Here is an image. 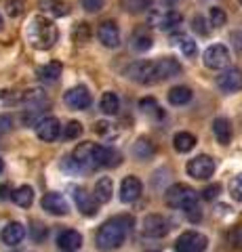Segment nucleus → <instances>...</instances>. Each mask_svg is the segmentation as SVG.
Returning <instances> with one entry per match:
<instances>
[{
    "label": "nucleus",
    "instance_id": "nucleus-44",
    "mask_svg": "<svg viewBox=\"0 0 242 252\" xmlns=\"http://www.w3.org/2000/svg\"><path fill=\"white\" fill-rule=\"evenodd\" d=\"M6 130H11V118L9 116H2V118H0V135L6 132Z\"/></svg>",
    "mask_w": 242,
    "mask_h": 252
},
{
    "label": "nucleus",
    "instance_id": "nucleus-5",
    "mask_svg": "<svg viewBox=\"0 0 242 252\" xmlns=\"http://www.w3.org/2000/svg\"><path fill=\"white\" fill-rule=\"evenodd\" d=\"M127 76L137 84H154L156 80V61H135L127 67Z\"/></svg>",
    "mask_w": 242,
    "mask_h": 252
},
{
    "label": "nucleus",
    "instance_id": "nucleus-30",
    "mask_svg": "<svg viewBox=\"0 0 242 252\" xmlns=\"http://www.w3.org/2000/svg\"><path fill=\"white\" fill-rule=\"evenodd\" d=\"M133 154H135V158H139V160H150L156 154V147L150 139H139L135 147H133Z\"/></svg>",
    "mask_w": 242,
    "mask_h": 252
},
{
    "label": "nucleus",
    "instance_id": "nucleus-14",
    "mask_svg": "<svg viewBox=\"0 0 242 252\" xmlns=\"http://www.w3.org/2000/svg\"><path fill=\"white\" fill-rule=\"evenodd\" d=\"M217 86L223 91V93H236L242 91V69L238 67H230L217 78Z\"/></svg>",
    "mask_w": 242,
    "mask_h": 252
},
{
    "label": "nucleus",
    "instance_id": "nucleus-33",
    "mask_svg": "<svg viewBox=\"0 0 242 252\" xmlns=\"http://www.w3.org/2000/svg\"><path fill=\"white\" fill-rule=\"evenodd\" d=\"M228 244H230V248L242 252V225H236L228 233Z\"/></svg>",
    "mask_w": 242,
    "mask_h": 252
},
{
    "label": "nucleus",
    "instance_id": "nucleus-29",
    "mask_svg": "<svg viewBox=\"0 0 242 252\" xmlns=\"http://www.w3.org/2000/svg\"><path fill=\"white\" fill-rule=\"evenodd\" d=\"M169 101L173 105H185L192 101V91L187 86H175L169 91Z\"/></svg>",
    "mask_w": 242,
    "mask_h": 252
},
{
    "label": "nucleus",
    "instance_id": "nucleus-23",
    "mask_svg": "<svg viewBox=\"0 0 242 252\" xmlns=\"http://www.w3.org/2000/svg\"><path fill=\"white\" fill-rule=\"evenodd\" d=\"M36 76L40 78L42 82H57V80H59V76H61V63H59V61L46 63V65L38 67Z\"/></svg>",
    "mask_w": 242,
    "mask_h": 252
},
{
    "label": "nucleus",
    "instance_id": "nucleus-49",
    "mask_svg": "<svg viewBox=\"0 0 242 252\" xmlns=\"http://www.w3.org/2000/svg\"><path fill=\"white\" fill-rule=\"evenodd\" d=\"M0 30H2V15H0Z\"/></svg>",
    "mask_w": 242,
    "mask_h": 252
},
{
    "label": "nucleus",
    "instance_id": "nucleus-25",
    "mask_svg": "<svg viewBox=\"0 0 242 252\" xmlns=\"http://www.w3.org/2000/svg\"><path fill=\"white\" fill-rule=\"evenodd\" d=\"M40 9L53 15V17H66L69 13V4L64 2V0H44V2H40Z\"/></svg>",
    "mask_w": 242,
    "mask_h": 252
},
{
    "label": "nucleus",
    "instance_id": "nucleus-39",
    "mask_svg": "<svg viewBox=\"0 0 242 252\" xmlns=\"http://www.w3.org/2000/svg\"><path fill=\"white\" fill-rule=\"evenodd\" d=\"M219 185H208V187H205V191H202V198L205 200H215L217 195H219Z\"/></svg>",
    "mask_w": 242,
    "mask_h": 252
},
{
    "label": "nucleus",
    "instance_id": "nucleus-3",
    "mask_svg": "<svg viewBox=\"0 0 242 252\" xmlns=\"http://www.w3.org/2000/svg\"><path fill=\"white\" fill-rule=\"evenodd\" d=\"M26 36H28V42L32 44L34 49L46 51V49H51V46L57 42L59 32H57V26L51 19L38 15V17H34L32 21H30Z\"/></svg>",
    "mask_w": 242,
    "mask_h": 252
},
{
    "label": "nucleus",
    "instance_id": "nucleus-27",
    "mask_svg": "<svg viewBox=\"0 0 242 252\" xmlns=\"http://www.w3.org/2000/svg\"><path fill=\"white\" fill-rule=\"evenodd\" d=\"M118 109H120V99H118V94L112 93V91L104 93V97H101V112L114 116V114H118Z\"/></svg>",
    "mask_w": 242,
    "mask_h": 252
},
{
    "label": "nucleus",
    "instance_id": "nucleus-24",
    "mask_svg": "<svg viewBox=\"0 0 242 252\" xmlns=\"http://www.w3.org/2000/svg\"><path fill=\"white\" fill-rule=\"evenodd\" d=\"M11 198H13V202L17 204V206L30 208L32 206V202H34V191H32V187L30 185H21L11 193Z\"/></svg>",
    "mask_w": 242,
    "mask_h": 252
},
{
    "label": "nucleus",
    "instance_id": "nucleus-16",
    "mask_svg": "<svg viewBox=\"0 0 242 252\" xmlns=\"http://www.w3.org/2000/svg\"><path fill=\"white\" fill-rule=\"evenodd\" d=\"M42 208L49 212V215H55V217H64V215H68V210H69L68 200L61 193H55V191L46 193L42 198Z\"/></svg>",
    "mask_w": 242,
    "mask_h": 252
},
{
    "label": "nucleus",
    "instance_id": "nucleus-47",
    "mask_svg": "<svg viewBox=\"0 0 242 252\" xmlns=\"http://www.w3.org/2000/svg\"><path fill=\"white\" fill-rule=\"evenodd\" d=\"M9 187H6V185H0V200H6V198H9Z\"/></svg>",
    "mask_w": 242,
    "mask_h": 252
},
{
    "label": "nucleus",
    "instance_id": "nucleus-35",
    "mask_svg": "<svg viewBox=\"0 0 242 252\" xmlns=\"http://www.w3.org/2000/svg\"><path fill=\"white\" fill-rule=\"evenodd\" d=\"M230 193H232V198H234V200L242 202V172L230 181Z\"/></svg>",
    "mask_w": 242,
    "mask_h": 252
},
{
    "label": "nucleus",
    "instance_id": "nucleus-18",
    "mask_svg": "<svg viewBox=\"0 0 242 252\" xmlns=\"http://www.w3.org/2000/svg\"><path fill=\"white\" fill-rule=\"evenodd\" d=\"M181 74V65L179 61L173 57H165V59H158L156 61V80H169V78H175Z\"/></svg>",
    "mask_w": 242,
    "mask_h": 252
},
{
    "label": "nucleus",
    "instance_id": "nucleus-8",
    "mask_svg": "<svg viewBox=\"0 0 242 252\" xmlns=\"http://www.w3.org/2000/svg\"><path fill=\"white\" fill-rule=\"evenodd\" d=\"M187 175L194 177V179H200V181H205L208 177H213V172H215V160L210 156H196L194 160L187 162Z\"/></svg>",
    "mask_w": 242,
    "mask_h": 252
},
{
    "label": "nucleus",
    "instance_id": "nucleus-38",
    "mask_svg": "<svg viewBox=\"0 0 242 252\" xmlns=\"http://www.w3.org/2000/svg\"><path fill=\"white\" fill-rule=\"evenodd\" d=\"M183 212L187 215V219H190L192 223H196V220H200V219H202V212H200V206H198V204H194V206L185 208Z\"/></svg>",
    "mask_w": 242,
    "mask_h": 252
},
{
    "label": "nucleus",
    "instance_id": "nucleus-22",
    "mask_svg": "<svg viewBox=\"0 0 242 252\" xmlns=\"http://www.w3.org/2000/svg\"><path fill=\"white\" fill-rule=\"evenodd\" d=\"M213 132L221 145H228L232 141V124H230L228 118H217L213 122Z\"/></svg>",
    "mask_w": 242,
    "mask_h": 252
},
{
    "label": "nucleus",
    "instance_id": "nucleus-10",
    "mask_svg": "<svg viewBox=\"0 0 242 252\" xmlns=\"http://www.w3.org/2000/svg\"><path fill=\"white\" fill-rule=\"evenodd\" d=\"M141 231L145 238H154V240L165 238L169 233V223H167V219L160 215H147L141 223Z\"/></svg>",
    "mask_w": 242,
    "mask_h": 252
},
{
    "label": "nucleus",
    "instance_id": "nucleus-2",
    "mask_svg": "<svg viewBox=\"0 0 242 252\" xmlns=\"http://www.w3.org/2000/svg\"><path fill=\"white\" fill-rule=\"evenodd\" d=\"M133 217L129 215H122V217H114L110 220H105L104 225L99 227V231L95 235V244L101 252H110L120 248L124 240H127L129 231L133 229Z\"/></svg>",
    "mask_w": 242,
    "mask_h": 252
},
{
    "label": "nucleus",
    "instance_id": "nucleus-46",
    "mask_svg": "<svg viewBox=\"0 0 242 252\" xmlns=\"http://www.w3.org/2000/svg\"><path fill=\"white\" fill-rule=\"evenodd\" d=\"M107 128H110V124L104 122V120L95 124V130H97V132H101V135H104V132H107Z\"/></svg>",
    "mask_w": 242,
    "mask_h": 252
},
{
    "label": "nucleus",
    "instance_id": "nucleus-34",
    "mask_svg": "<svg viewBox=\"0 0 242 252\" xmlns=\"http://www.w3.org/2000/svg\"><path fill=\"white\" fill-rule=\"evenodd\" d=\"M80 135H82V124H80V122L72 120V122H68V124L64 126V139L72 141V139H78Z\"/></svg>",
    "mask_w": 242,
    "mask_h": 252
},
{
    "label": "nucleus",
    "instance_id": "nucleus-31",
    "mask_svg": "<svg viewBox=\"0 0 242 252\" xmlns=\"http://www.w3.org/2000/svg\"><path fill=\"white\" fill-rule=\"evenodd\" d=\"M177 44H179V49H181V53L185 55V57H196L198 44H196L194 38H190V36H179L177 38Z\"/></svg>",
    "mask_w": 242,
    "mask_h": 252
},
{
    "label": "nucleus",
    "instance_id": "nucleus-42",
    "mask_svg": "<svg viewBox=\"0 0 242 252\" xmlns=\"http://www.w3.org/2000/svg\"><path fill=\"white\" fill-rule=\"evenodd\" d=\"M21 2H19V0H11V2H9V15H11V17H17V15L21 13Z\"/></svg>",
    "mask_w": 242,
    "mask_h": 252
},
{
    "label": "nucleus",
    "instance_id": "nucleus-15",
    "mask_svg": "<svg viewBox=\"0 0 242 252\" xmlns=\"http://www.w3.org/2000/svg\"><path fill=\"white\" fill-rule=\"evenodd\" d=\"M64 101L72 109H87L91 105V93L87 91V86H74L66 93Z\"/></svg>",
    "mask_w": 242,
    "mask_h": 252
},
{
    "label": "nucleus",
    "instance_id": "nucleus-6",
    "mask_svg": "<svg viewBox=\"0 0 242 252\" xmlns=\"http://www.w3.org/2000/svg\"><path fill=\"white\" fill-rule=\"evenodd\" d=\"M208 246V240L200 231H185L177 238L175 250L177 252H205Z\"/></svg>",
    "mask_w": 242,
    "mask_h": 252
},
{
    "label": "nucleus",
    "instance_id": "nucleus-21",
    "mask_svg": "<svg viewBox=\"0 0 242 252\" xmlns=\"http://www.w3.org/2000/svg\"><path fill=\"white\" fill-rule=\"evenodd\" d=\"M112 193H114V183L110 177H101L97 183H95V200L99 204H107L112 200Z\"/></svg>",
    "mask_w": 242,
    "mask_h": 252
},
{
    "label": "nucleus",
    "instance_id": "nucleus-28",
    "mask_svg": "<svg viewBox=\"0 0 242 252\" xmlns=\"http://www.w3.org/2000/svg\"><path fill=\"white\" fill-rule=\"evenodd\" d=\"M131 42H133V46H135L137 51H147V49H152V34L150 32H145V28H139V30H135V34H133V38H131Z\"/></svg>",
    "mask_w": 242,
    "mask_h": 252
},
{
    "label": "nucleus",
    "instance_id": "nucleus-17",
    "mask_svg": "<svg viewBox=\"0 0 242 252\" xmlns=\"http://www.w3.org/2000/svg\"><path fill=\"white\" fill-rule=\"evenodd\" d=\"M141 191H143L141 181H139L137 177H127L122 181V185H120V200L124 204H133V202L139 200Z\"/></svg>",
    "mask_w": 242,
    "mask_h": 252
},
{
    "label": "nucleus",
    "instance_id": "nucleus-26",
    "mask_svg": "<svg viewBox=\"0 0 242 252\" xmlns=\"http://www.w3.org/2000/svg\"><path fill=\"white\" fill-rule=\"evenodd\" d=\"M173 145L179 154H187L196 147V137H194L192 132H177L173 137Z\"/></svg>",
    "mask_w": 242,
    "mask_h": 252
},
{
    "label": "nucleus",
    "instance_id": "nucleus-11",
    "mask_svg": "<svg viewBox=\"0 0 242 252\" xmlns=\"http://www.w3.org/2000/svg\"><path fill=\"white\" fill-rule=\"evenodd\" d=\"M74 202H76L78 210H80L84 217H95L99 212V202L95 200V195H91L84 187L74 189Z\"/></svg>",
    "mask_w": 242,
    "mask_h": 252
},
{
    "label": "nucleus",
    "instance_id": "nucleus-48",
    "mask_svg": "<svg viewBox=\"0 0 242 252\" xmlns=\"http://www.w3.org/2000/svg\"><path fill=\"white\" fill-rule=\"evenodd\" d=\"M2 168H4V162H2V160H0V172H2Z\"/></svg>",
    "mask_w": 242,
    "mask_h": 252
},
{
    "label": "nucleus",
    "instance_id": "nucleus-1",
    "mask_svg": "<svg viewBox=\"0 0 242 252\" xmlns=\"http://www.w3.org/2000/svg\"><path fill=\"white\" fill-rule=\"evenodd\" d=\"M122 160V156L112 147H104L97 143H80L72 152V162L78 168L93 170L101 166H118Z\"/></svg>",
    "mask_w": 242,
    "mask_h": 252
},
{
    "label": "nucleus",
    "instance_id": "nucleus-19",
    "mask_svg": "<svg viewBox=\"0 0 242 252\" xmlns=\"http://www.w3.org/2000/svg\"><path fill=\"white\" fill-rule=\"evenodd\" d=\"M57 246L64 252H76L82 246V235L76 229H66V231H61L57 235Z\"/></svg>",
    "mask_w": 242,
    "mask_h": 252
},
{
    "label": "nucleus",
    "instance_id": "nucleus-9",
    "mask_svg": "<svg viewBox=\"0 0 242 252\" xmlns=\"http://www.w3.org/2000/svg\"><path fill=\"white\" fill-rule=\"evenodd\" d=\"M205 65L208 69H225L230 65V51L223 44H213L205 51Z\"/></svg>",
    "mask_w": 242,
    "mask_h": 252
},
{
    "label": "nucleus",
    "instance_id": "nucleus-43",
    "mask_svg": "<svg viewBox=\"0 0 242 252\" xmlns=\"http://www.w3.org/2000/svg\"><path fill=\"white\" fill-rule=\"evenodd\" d=\"M150 4V0H137V2H127V6H131V11H141V9H145V6Z\"/></svg>",
    "mask_w": 242,
    "mask_h": 252
},
{
    "label": "nucleus",
    "instance_id": "nucleus-37",
    "mask_svg": "<svg viewBox=\"0 0 242 252\" xmlns=\"http://www.w3.org/2000/svg\"><path fill=\"white\" fill-rule=\"evenodd\" d=\"M82 9L89 13H97L104 9V0H82Z\"/></svg>",
    "mask_w": 242,
    "mask_h": 252
},
{
    "label": "nucleus",
    "instance_id": "nucleus-32",
    "mask_svg": "<svg viewBox=\"0 0 242 252\" xmlns=\"http://www.w3.org/2000/svg\"><path fill=\"white\" fill-rule=\"evenodd\" d=\"M225 21H228V15H225V11L221 9V6H213V9L208 11V23L213 28L225 26Z\"/></svg>",
    "mask_w": 242,
    "mask_h": 252
},
{
    "label": "nucleus",
    "instance_id": "nucleus-50",
    "mask_svg": "<svg viewBox=\"0 0 242 252\" xmlns=\"http://www.w3.org/2000/svg\"><path fill=\"white\" fill-rule=\"evenodd\" d=\"M238 2H240V4H242V0H238Z\"/></svg>",
    "mask_w": 242,
    "mask_h": 252
},
{
    "label": "nucleus",
    "instance_id": "nucleus-36",
    "mask_svg": "<svg viewBox=\"0 0 242 252\" xmlns=\"http://www.w3.org/2000/svg\"><path fill=\"white\" fill-rule=\"evenodd\" d=\"M89 36H91V30H89L87 23H80V26L76 28V32H74V40H76V42H80V44L87 42V40H89Z\"/></svg>",
    "mask_w": 242,
    "mask_h": 252
},
{
    "label": "nucleus",
    "instance_id": "nucleus-45",
    "mask_svg": "<svg viewBox=\"0 0 242 252\" xmlns=\"http://www.w3.org/2000/svg\"><path fill=\"white\" fill-rule=\"evenodd\" d=\"M32 235H34V240H42L44 235H46V229H44L42 225H36V227H34V231H32Z\"/></svg>",
    "mask_w": 242,
    "mask_h": 252
},
{
    "label": "nucleus",
    "instance_id": "nucleus-20",
    "mask_svg": "<svg viewBox=\"0 0 242 252\" xmlns=\"http://www.w3.org/2000/svg\"><path fill=\"white\" fill-rule=\"evenodd\" d=\"M0 238H2V244L13 248V246H17V244H21L23 238H26V227H23L21 223H17V220H13V223H9L2 229Z\"/></svg>",
    "mask_w": 242,
    "mask_h": 252
},
{
    "label": "nucleus",
    "instance_id": "nucleus-40",
    "mask_svg": "<svg viewBox=\"0 0 242 252\" xmlns=\"http://www.w3.org/2000/svg\"><path fill=\"white\" fill-rule=\"evenodd\" d=\"M139 107H141L143 112H147V114H152V112L158 109V105H156L154 99H141V101H139Z\"/></svg>",
    "mask_w": 242,
    "mask_h": 252
},
{
    "label": "nucleus",
    "instance_id": "nucleus-4",
    "mask_svg": "<svg viewBox=\"0 0 242 252\" xmlns=\"http://www.w3.org/2000/svg\"><path fill=\"white\" fill-rule=\"evenodd\" d=\"M165 200L171 208H179V210H185L198 204V198H196V191L190 187V185H183V183H177L173 187L167 189V195Z\"/></svg>",
    "mask_w": 242,
    "mask_h": 252
},
{
    "label": "nucleus",
    "instance_id": "nucleus-7",
    "mask_svg": "<svg viewBox=\"0 0 242 252\" xmlns=\"http://www.w3.org/2000/svg\"><path fill=\"white\" fill-rule=\"evenodd\" d=\"M181 21H183L181 13L175 11V9H158V11L150 13V26L158 28V30H167L169 32V30L177 28Z\"/></svg>",
    "mask_w": 242,
    "mask_h": 252
},
{
    "label": "nucleus",
    "instance_id": "nucleus-12",
    "mask_svg": "<svg viewBox=\"0 0 242 252\" xmlns=\"http://www.w3.org/2000/svg\"><path fill=\"white\" fill-rule=\"evenodd\" d=\"M36 135L40 141H44V143H51V141H55L59 135H61V124L57 118H42L40 122L36 124Z\"/></svg>",
    "mask_w": 242,
    "mask_h": 252
},
{
    "label": "nucleus",
    "instance_id": "nucleus-41",
    "mask_svg": "<svg viewBox=\"0 0 242 252\" xmlns=\"http://www.w3.org/2000/svg\"><path fill=\"white\" fill-rule=\"evenodd\" d=\"M205 26H207V23H205V19H202L200 15H196V17H194V30H198L202 36H207V34H208V30H207Z\"/></svg>",
    "mask_w": 242,
    "mask_h": 252
},
{
    "label": "nucleus",
    "instance_id": "nucleus-13",
    "mask_svg": "<svg viewBox=\"0 0 242 252\" xmlns=\"http://www.w3.org/2000/svg\"><path fill=\"white\" fill-rule=\"evenodd\" d=\"M97 38L107 49H116V46L120 44V30L114 21H104V23H99V28H97Z\"/></svg>",
    "mask_w": 242,
    "mask_h": 252
}]
</instances>
